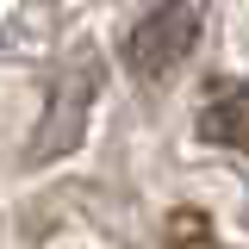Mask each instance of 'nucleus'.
<instances>
[{
    "instance_id": "obj_3",
    "label": "nucleus",
    "mask_w": 249,
    "mask_h": 249,
    "mask_svg": "<svg viewBox=\"0 0 249 249\" xmlns=\"http://www.w3.org/2000/svg\"><path fill=\"white\" fill-rule=\"evenodd\" d=\"M193 249H224V243H193Z\"/></svg>"
},
{
    "instance_id": "obj_2",
    "label": "nucleus",
    "mask_w": 249,
    "mask_h": 249,
    "mask_svg": "<svg viewBox=\"0 0 249 249\" xmlns=\"http://www.w3.org/2000/svg\"><path fill=\"white\" fill-rule=\"evenodd\" d=\"M199 131L224 150H249V88H237V81L218 88L206 100V112H199Z\"/></svg>"
},
{
    "instance_id": "obj_1",
    "label": "nucleus",
    "mask_w": 249,
    "mask_h": 249,
    "mask_svg": "<svg viewBox=\"0 0 249 249\" xmlns=\"http://www.w3.org/2000/svg\"><path fill=\"white\" fill-rule=\"evenodd\" d=\"M193 37H199V13L181 6V0H162L156 13H143L131 37H124V62L137 69V75H162V69H175V62L193 50Z\"/></svg>"
}]
</instances>
